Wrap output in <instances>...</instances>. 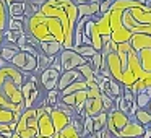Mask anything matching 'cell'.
I'll list each match as a JSON object with an SVG mask.
<instances>
[{
	"label": "cell",
	"instance_id": "6da1fadb",
	"mask_svg": "<svg viewBox=\"0 0 151 138\" xmlns=\"http://www.w3.org/2000/svg\"><path fill=\"white\" fill-rule=\"evenodd\" d=\"M109 15L115 44L130 42L135 34H151V7L138 0H115Z\"/></svg>",
	"mask_w": 151,
	"mask_h": 138
},
{
	"label": "cell",
	"instance_id": "7a4b0ae2",
	"mask_svg": "<svg viewBox=\"0 0 151 138\" xmlns=\"http://www.w3.org/2000/svg\"><path fill=\"white\" fill-rule=\"evenodd\" d=\"M130 46L137 52L143 72L151 75V34H135Z\"/></svg>",
	"mask_w": 151,
	"mask_h": 138
},
{
	"label": "cell",
	"instance_id": "3957f363",
	"mask_svg": "<svg viewBox=\"0 0 151 138\" xmlns=\"http://www.w3.org/2000/svg\"><path fill=\"white\" fill-rule=\"evenodd\" d=\"M37 119H39V107H31L21 114L20 120L17 124V130L21 138H36L37 137Z\"/></svg>",
	"mask_w": 151,
	"mask_h": 138
},
{
	"label": "cell",
	"instance_id": "277c9868",
	"mask_svg": "<svg viewBox=\"0 0 151 138\" xmlns=\"http://www.w3.org/2000/svg\"><path fill=\"white\" fill-rule=\"evenodd\" d=\"M132 117L127 115L125 112L119 111H111L109 112V117H107V130L111 133L112 138H120V133L124 132V128L130 124Z\"/></svg>",
	"mask_w": 151,
	"mask_h": 138
},
{
	"label": "cell",
	"instance_id": "5b68a950",
	"mask_svg": "<svg viewBox=\"0 0 151 138\" xmlns=\"http://www.w3.org/2000/svg\"><path fill=\"white\" fill-rule=\"evenodd\" d=\"M50 111H52V107H49V106L39 107V119H37V132H39L37 137L39 138H52L54 135H57L55 125L50 117Z\"/></svg>",
	"mask_w": 151,
	"mask_h": 138
},
{
	"label": "cell",
	"instance_id": "8992f818",
	"mask_svg": "<svg viewBox=\"0 0 151 138\" xmlns=\"http://www.w3.org/2000/svg\"><path fill=\"white\" fill-rule=\"evenodd\" d=\"M10 63L15 68L20 70V72L26 73V75H34V73L39 72L37 70V57L33 55V54H28V52H21L20 50Z\"/></svg>",
	"mask_w": 151,
	"mask_h": 138
},
{
	"label": "cell",
	"instance_id": "52a82bcc",
	"mask_svg": "<svg viewBox=\"0 0 151 138\" xmlns=\"http://www.w3.org/2000/svg\"><path fill=\"white\" fill-rule=\"evenodd\" d=\"M60 65H62V72H68V70H76L78 67L88 63L85 57H81L75 49H63L60 52Z\"/></svg>",
	"mask_w": 151,
	"mask_h": 138
},
{
	"label": "cell",
	"instance_id": "ba28073f",
	"mask_svg": "<svg viewBox=\"0 0 151 138\" xmlns=\"http://www.w3.org/2000/svg\"><path fill=\"white\" fill-rule=\"evenodd\" d=\"M60 75H62V72H59V70L54 68V67H49V68L42 70V72L37 75V76H39L41 88H42L46 93L47 91H52V89H57Z\"/></svg>",
	"mask_w": 151,
	"mask_h": 138
},
{
	"label": "cell",
	"instance_id": "9c48e42d",
	"mask_svg": "<svg viewBox=\"0 0 151 138\" xmlns=\"http://www.w3.org/2000/svg\"><path fill=\"white\" fill-rule=\"evenodd\" d=\"M50 117H52V122H54V125H55L57 133H60L63 128H67L73 120V115L68 114L67 111H63L62 107H59V106H57V107H52Z\"/></svg>",
	"mask_w": 151,
	"mask_h": 138
},
{
	"label": "cell",
	"instance_id": "30bf717a",
	"mask_svg": "<svg viewBox=\"0 0 151 138\" xmlns=\"http://www.w3.org/2000/svg\"><path fill=\"white\" fill-rule=\"evenodd\" d=\"M104 112V104H102V94L99 98H88L83 109V115L86 117H96L98 114Z\"/></svg>",
	"mask_w": 151,
	"mask_h": 138
},
{
	"label": "cell",
	"instance_id": "8fae6325",
	"mask_svg": "<svg viewBox=\"0 0 151 138\" xmlns=\"http://www.w3.org/2000/svg\"><path fill=\"white\" fill-rule=\"evenodd\" d=\"M78 80H85V78L81 76V73L78 72V70H68V72H62L57 89H59V91H62V89H65L67 86L73 85V83L78 81Z\"/></svg>",
	"mask_w": 151,
	"mask_h": 138
},
{
	"label": "cell",
	"instance_id": "7c38bea8",
	"mask_svg": "<svg viewBox=\"0 0 151 138\" xmlns=\"http://www.w3.org/2000/svg\"><path fill=\"white\" fill-rule=\"evenodd\" d=\"M94 26L102 37H111L112 29H111V15H109V12L101 15L98 20H94Z\"/></svg>",
	"mask_w": 151,
	"mask_h": 138
},
{
	"label": "cell",
	"instance_id": "4fadbf2b",
	"mask_svg": "<svg viewBox=\"0 0 151 138\" xmlns=\"http://www.w3.org/2000/svg\"><path fill=\"white\" fill-rule=\"evenodd\" d=\"M63 49H65L63 44L59 42V41H52V42H39V50L42 54H46V55H49V57L60 55V52H62Z\"/></svg>",
	"mask_w": 151,
	"mask_h": 138
},
{
	"label": "cell",
	"instance_id": "5bb4252c",
	"mask_svg": "<svg viewBox=\"0 0 151 138\" xmlns=\"http://www.w3.org/2000/svg\"><path fill=\"white\" fill-rule=\"evenodd\" d=\"M20 52L17 44H10V42H4V46L0 47V60L5 63H10L15 59V55Z\"/></svg>",
	"mask_w": 151,
	"mask_h": 138
},
{
	"label": "cell",
	"instance_id": "9a60e30c",
	"mask_svg": "<svg viewBox=\"0 0 151 138\" xmlns=\"http://www.w3.org/2000/svg\"><path fill=\"white\" fill-rule=\"evenodd\" d=\"M99 5H101V2H93V4L78 5V13H80V18L93 17V15H99Z\"/></svg>",
	"mask_w": 151,
	"mask_h": 138
},
{
	"label": "cell",
	"instance_id": "2e32d148",
	"mask_svg": "<svg viewBox=\"0 0 151 138\" xmlns=\"http://www.w3.org/2000/svg\"><path fill=\"white\" fill-rule=\"evenodd\" d=\"M8 21H10V15H8V5L4 0H0V33H5L8 29Z\"/></svg>",
	"mask_w": 151,
	"mask_h": 138
},
{
	"label": "cell",
	"instance_id": "e0dca14e",
	"mask_svg": "<svg viewBox=\"0 0 151 138\" xmlns=\"http://www.w3.org/2000/svg\"><path fill=\"white\" fill-rule=\"evenodd\" d=\"M85 24H86V17L80 18L75 26V47L83 46V37H85Z\"/></svg>",
	"mask_w": 151,
	"mask_h": 138
},
{
	"label": "cell",
	"instance_id": "ac0fdd59",
	"mask_svg": "<svg viewBox=\"0 0 151 138\" xmlns=\"http://www.w3.org/2000/svg\"><path fill=\"white\" fill-rule=\"evenodd\" d=\"M107 117H109V112H101L98 114L96 117H93V127H94V132H101L104 128H107Z\"/></svg>",
	"mask_w": 151,
	"mask_h": 138
},
{
	"label": "cell",
	"instance_id": "d6986e66",
	"mask_svg": "<svg viewBox=\"0 0 151 138\" xmlns=\"http://www.w3.org/2000/svg\"><path fill=\"white\" fill-rule=\"evenodd\" d=\"M54 62H55V57H49V55H46V54L39 52V55H37V70H39V73L42 72V70L52 67Z\"/></svg>",
	"mask_w": 151,
	"mask_h": 138
},
{
	"label": "cell",
	"instance_id": "ffe728a7",
	"mask_svg": "<svg viewBox=\"0 0 151 138\" xmlns=\"http://www.w3.org/2000/svg\"><path fill=\"white\" fill-rule=\"evenodd\" d=\"M76 70L81 73V76H83V78H85L88 83H89V81H94V80H96V72L93 70V67H91V63H89V62L85 63V65H81V67H78Z\"/></svg>",
	"mask_w": 151,
	"mask_h": 138
},
{
	"label": "cell",
	"instance_id": "44dd1931",
	"mask_svg": "<svg viewBox=\"0 0 151 138\" xmlns=\"http://www.w3.org/2000/svg\"><path fill=\"white\" fill-rule=\"evenodd\" d=\"M60 101V91L59 89H52V91L46 93V106L49 107H57Z\"/></svg>",
	"mask_w": 151,
	"mask_h": 138
},
{
	"label": "cell",
	"instance_id": "7402d4cb",
	"mask_svg": "<svg viewBox=\"0 0 151 138\" xmlns=\"http://www.w3.org/2000/svg\"><path fill=\"white\" fill-rule=\"evenodd\" d=\"M122 93H124V86L119 81H115L114 78H109V94L112 98H120Z\"/></svg>",
	"mask_w": 151,
	"mask_h": 138
},
{
	"label": "cell",
	"instance_id": "603a6c76",
	"mask_svg": "<svg viewBox=\"0 0 151 138\" xmlns=\"http://www.w3.org/2000/svg\"><path fill=\"white\" fill-rule=\"evenodd\" d=\"M59 138H83V137H81V133L75 128V125L70 124L68 127L63 128V130L59 133Z\"/></svg>",
	"mask_w": 151,
	"mask_h": 138
},
{
	"label": "cell",
	"instance_id": "cb8c5ba5",
	"mask_svg": "<svg viewBox=\"0 0 151 138\" xmlns=\"http://www.w3.org/2000/svg\"><path fill=\"white\" fill-rule=\"evenodd\" d=\"M73 49H75L81 57H85L86 60H88V59H93V55L98 52V50H96L93 46H80V47H73Z\"/></svg>",
	"mask_w": 151,
	"mask_h": 138
},
{
	"label": "cell",
	"instance_id": "d4e9b609",
	"mask_svg": "<svg viewBox=\"0 0 151 138\" xmlns=\"http://www.w3.org/2000/svg\"><path fill=\"white\" fill-rule=\"evenodd\" d=\"M150 101H151V98L146 94V91L138 93V94L135 96V102H137V107L138 109H146L148 104H150Z\"/></svg>",
	"mask_w": 151,
	"mask_h": 138
},
{
	"label": "cell",
	"instance_id": "484cf974",
	"mask_svg": "<svg viewBox=\"0 0 151 138\" xmlns=\"http://www.w3.org/2000/svg\"><path fill=\"white\" fill-rule=\"evenodd\" d=\"M8 29L13 31V33H17L18 36H21V34H24V23L23 21H18V20L10 18V21H8Z\"/></svg>",
	"mask_w": 151,
	"mask_h": 138
},
{
	"label": "cell",
	"instance_id": "4316f807",
	"mask_svg": "<svg viewBox=\"0 0 151 138\" xmlns=\"http://www.w3.org/2000/svg\"><path fill=\"white\" fill-rule=\"evenodd\" d=\"M94 133V127H93V117H86L83 119V135L86 137H91Z\"/></svg>",
	"mask_w": 151,
	"mask_h": 138
},
{
	"label": "cell",
	"instance_id": "83f0119b",
	"mask_svg": "<svg viewBox=\"0 0 151 138\" xmlns=\"http://www.w3.org/2000/svg\"><path fill=\"white\" fill-rule=\"evenodd\" d=\"M112 0H106V2H101V5H99V17L101 15H104V13H107L109 10H111V7H112Z\"/></svg>",
	"mask_w": 151,
	"mask_h": 138
},
{
	"label": "cell",
	"instance_id": "f1b7e54d",
	"mask_svg": "<svg viewBox=\"0 0 151 138\" xmlns=\"http://www.w3.org/2000/svg\"><path fill=\"white\" fill-rule=\"evenodd\" d=\"M0 133L5 135L7 138H12V135H13L15 132H12L10 125H2V124H0Z\"/></svg>",
	"mask_w": 151,
	"mask_h": 138
},
{
	"label": "cell",
	"instance_id": "f546056e",
	"mask_svg": "<svg viewBox=\"0 0 151 138\" xmlns=\"http://www.w3.org/2000/svg\"><path fill=\"white\" fill-rule=\"evenodd\" d=\"M76 5H85V4H93V2H98V0H73Z\"/></svg>",
	"mask_w": 151,
	"mask_h": 138
},
{
	"label": "cell",
	"instance_id": "4dcf8cb0",
	"mask_svg": "<svg viewBox=\"0 0 151 138\" xmlns=\"http://www.w3.org/2000/svg\"><path fill=\"white\" fill-rule=\"evenodd\" d=\"M26 2H29V4H37V5H42L46 0H26Z\"/></svg>",
	"mask_w": 151,
	"mask_h": 138
},
{
	"label": "cell",
	"instance_id": "1f68e13d",
	"mask_svg": "<svg viewBox=\"0 0 151 138\" xmlns=\"http://www.w3.org/2000/svg\"><path fill=\"white\" fill-rule=\"evenodd\" d=\"M4 42H5V36H4V33H0V47L4 46Z\"/></svg>",
	"mask_w": 151,
	"mask_h": 138
},
{
	"label": "cell",
	"instance_id": "d6a6232c",
	"mask_svg": "<svg viewBox=\"0 0 151 138\" xmlns=\"http://www.w3.org/2000/svg\"><path fill=\"white\" fill-rule=\"evenodd\" d=\"M4 2H5V4H7V5H10L12 2H15V0H4Z\"/></svg>",
	"mask_w": 151,
	"mask_h": 138
},
{
	"label": "cell",
	"instance_id": "836d02e7",
	"mask_svg": "<svg viewBox=\"0 0 151 138\" xmlns=\"http://www.w3.org/2000/svg\"><path fill=\"white\" fill-rule=\"evenodd\" d=\"M146 109H148V111L151 112V101H150V104H148V107H146Z\"/></svg>",
	"mask_w": 151,
	"mask_h": 138
},
{
	"label": "cell",
	"instance_id": "e575fe53",
	"mask_svg": "<svg viewBox=\"0 0 151 138\" xmlns=\"http://www.w3.org/2000/svg\"><path fill=\"white\" fill-rule=\"evenodd\" d=\"M98 2H106V0H98ZM112 2H114V0H112Z\"/></svg>",
	"mask_w": 151,
	"mask_h": 138
},
{
	"label": "cell",
	"instance_id": "d590c367",
	"mask_svg": "<svg viewBox=\"0 0 151 138\" xmlns=\"http://www.w3.org/2000/svg\"><path fill=\"white\" fill-rule=\"evenodd\" d=\"M150 4H151V0H148V4H146V5H150Z\"/></svg>",
	"mask_w": 151,
	"mask_h": 138
},
{
	"label": "cell",
	"instance_id": "8d00e7d4",
	"mask_svg": "<svg viewBox=\"0 0 151 138\" xmlns=\"http://www.w3.org/2000/svg\"><path fill=\"white\" fill-rule=\"evenodd\" d=\"M0 67H2V60H0Z\"/></svg>",
	"mask_w": 151,
	"mask_h": 138
},
{
	"label": "cell",
	"instance_id": "74e56055",
	"mask_svg": "<svg viewBox=\"0 0 151 138\" xmlns=\"http://www.w3.org/2000/svg\"><path fill=\"white\" fill-rule=\"evenodd\" d=\"M148 7H151V4H150V5H148Z\"/></svg>",
	"mask_w": 151,
	"mask_h": 138
},
{
	"label": "cell",
	"instance_id": "f35d334b",
	"mask_svg": "<svg viewBox=\"0 0 151 138\" xmlns=\"http://www.w3.org/2000/svg\"><path fill=\"white\" fill-rule=\"evenodd\" d=\"M114 2H115V0H114Z\"/></svg>",
	"mask_w": 151,
	"mask_h": 138
}]
</instances>
